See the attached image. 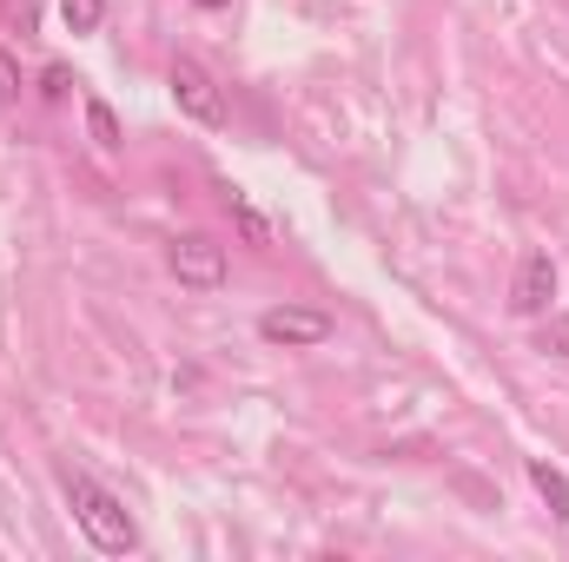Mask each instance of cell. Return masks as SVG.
I'll list each match as a JSON object with an SVG mask.
<instances>
[{"mask_svg":"<svg viewBox=\"0 0 569 562\" xmlns=\"http://www.w3.org/2000/svg\"><path fill=\"white\" fill-rule=\"evenodd\" d=\"M60 490H67V510H73L80 536H87L100 556H133V550H140V523H133V510H127L107 483H93L87 470H60Z\"/></svg>","mask_w":569,"mask_h":562,"instance_id":"cell-1","label":"cell"},{"mask_svg":"<svg viewBox=\"0 0 569 562\" xmlns=\"http://www.w3.org/2000/svg\"><path fill=\"white\" fill-rule=\"evenodd\" d=\"M166 87H172V100H179V113L186 120H199V127H219L226 120V100H219V87H212V73L199 67V60H172L166 67Z\"/></svg>","mask_w":569,"mask_h":562,"instance_id":"cell-2","label":"cell"},{"mask_svg":"<svg viewBox=\"0 0 569 562\" xmlns=\"http://www.w3.org/2000/svg\"><path fill=\"white\" fill-rule=\"evenodd\" d=\"M166 265H172V279L192 284V291H219L226 284V245H212L206 232H186V239L166 245Z\"/></svg>","mask_w":569,"mask_h":562,"instance_id":"cell-3","label":"cell"},{"mask_svg":"<svg viewBox=\"0 0 569 562\" xmlns=\"http://www.w3.org/2000/svg\"><path fill=\"white\" fill-rule=\"evenodd\" d=\"M259 338H266V344H284V351H311V344L331 338V318L311 311V304H272V311L259 318Z\"/></svg>","mask_w":569,"mask_h":562,"instance_id":"cell-4","label":"cell"},{"mask_svg":"<svg viewBox=\"0 0 569 562\" xmlns=\"http://www.w3.org/2000/svg\"><path fill=\"white\" fill-rule=\"evenodd\" d=\"M510 304H517L523 318H543V311L557 304V259H550V252H523L517 284H510Z\"/></svg>","mask_w":569,"mask_h":562,"instance_id":"cell-5","label":"cell"},{"mask_svg":"<svg viewBox=\"0 0 569 562\" xmlns=\"http://www.w3.org/2000/svg\"><path fill=\"white\" fill-rule=\"evenodd\" d=\"M530 483H537V496L550 503V516H557V523H569V476L550 463V456H530Z\"/></svg>","mask_w":569,"mask_h":562,"instance_id":"cell-6","label":"cell"},{"mask_svg":"<svg viewBox=\"0 0 569 562\" xmlns=\"http://www.w3.org/2000/svg\"><path fill=\"white\" fill-rule=\"evenodd\" d=\"M219 199H226V212L239 219V232H246L252 245H272V219H266V212H259V205H252L239 185H219Z\"/></svg>","mask_w":569,"mask_h":562,"instance_id":"cell-7","label":"cell"},{"mask_svg":"<svg viewBox=\"0 0 569 562\" xmlns=\"http://www.w3.org/2000/svg\"><path fill=\"white\" fill-rule=\"evenodd\" d=\"M100 13H107V0H60L67 33H93V27H100Z\"/></svg>","mask_w":569,"mask_h":562,"instance_id":"cell-8","label":"cell"},{"mask_svg":"<svg viewBox=\"0 0 569 562\" xmlns=\"http://www.w3.org/2000/svg\"><path fill=\"white\" fill-rule=\"evenodd\" d=\"M87 127H93V140L107 145V152L120 145V120H113V107H107V100H87Z\"/></svg>","mask_w":569,"mask_h":562,"instance_id":"cell-9","label":"cell"},{"mask_svg":"<svg viewBox=\"0 0 569 562\" xmlns=\"http://www.w3.org/2000/svg\"><path fill=\"white\" fill-rule=\"evenodd\" d=\"M7 100H20V67L0 53V107H7Z\"/></svg>","mask_w":569,"mask_h":562,"instance_id":"cell-10","label":"cell"},{"mask_svg":"<svg viewBox=\"0 0 569 562\" xmlns=\"http://www.w3.org/2000/svg\"><path fill=\"white\" fill-rule=\"evenodd\" d=\"M543 351H557V358H569V318H557V324H543Z\"/></svg>","mask_w":569,"mask_h":562,"instance_id":"cell-11","label":"cell"},{"mask_svg":"<svg viewBox=\"0 0 569 562\" xmlns=\"http://www.w3.org/2000/svg\"><path fill=\"white\" fill-rule=\"evenodd\" d=\"M67 87H73V80H67V67H47V73H40V93H47V100H60Z\"/></svg>","mask_w":569,"mask_h":562,"instance_id":"cell-12","label":"cell"},{"mask_svg":"<svg viewBox=\"0 0 569 562\" xmlns=\"http://www.w3.org/2000/svg\"><path fill=\"white\" fill-rule=\"evenodd\" d=\"M199 7H226V0H199Z\"/></svg>","mask_w":569,"mask_h":562,"instance_id":"cell-13","label":"cell"}]
</instances>
